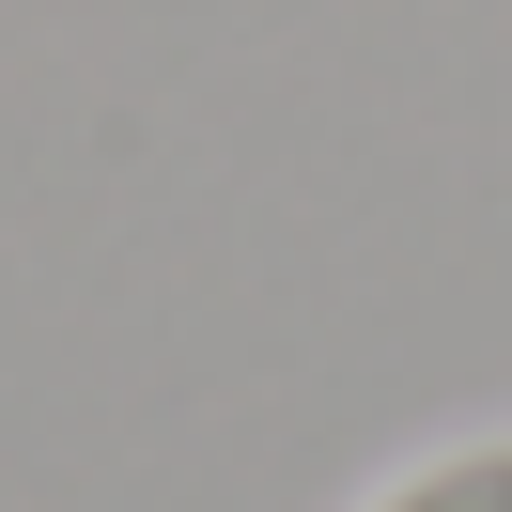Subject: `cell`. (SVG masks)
<instances>
[{
  "instance_id": "6da1fadb",
  "label": "cell",
  "mask_w": 512,
  "mask_h": 512,
  "mask_svg": "<svg viewBox=\"0 0 512 512\" xmlns=\"http://www.w3.org/2000/svg\"><path fill=\"white\" fill-rule=\"evenodd\" d=\"M357 512H512V435H466V450H419L404 481H373Z\"/></svg>"
}]
</instances>
